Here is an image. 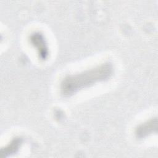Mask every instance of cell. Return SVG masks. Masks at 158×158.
<instances>
[{"instance_id": "1", "label": "cell", "mask_w": 158, "mask_h": 158, "mask_svg": "<svg viewBox=\"0 0 158 158\" xmlns=\"http://www.w3.org/2000/svg\"><path fill=\"white\" fill-rule=\"evenodd\" d=\"M113 73L112 64L106 62L81 72L66 75L60 82V93L64 96H70L97 83L108 80Z\"/></svg>"}, {"instance_id": "2", "label": "cell", "mask_w": 158, "mask_h": 158, "mask_svg": "<svg viewBox=\"0 0 158 158\" xmlns=\"http://www.w3.org/2000/svg\"><path fill=\"white\" fill-rule=\"evenodd\" d=\"M157 131V118H151L139 124L135 130L136 136L139 139L146 138Z\"/></svg>"}]
</instances>
